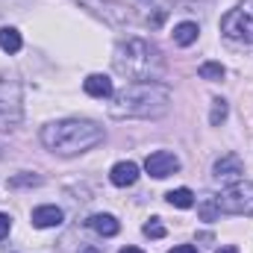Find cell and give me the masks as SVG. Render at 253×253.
<instances>
[{
  "mask_svg": "<svg viewBox=\"0 0 253 253\" xmlns=\"http://www.w3.org/2000/svg\"><path fill=\"white\" fill-rule=\"evenodd\" d=\"M171 109V91L162 83H132L112 94L109 115L124 118H162Z\"/></svg>",
  "mask_w": 253,
  "mask_h": 253,
  "instance_id": "obj_1",
  "label": "cell"
},
{
  "mask_svg": "<svg viewBox=\"0 0 253 253\" xmlns=\"http://www.w3.org/2000/svg\"><path fill=\"white\" fill-rule=\"evenodd\" d=\"M112 68L132 80V83H156L165 74V56L159 53L156 44H150L147 39H124L115 53H112Z\"/></svg>",
  "mask_w": 253,
  "mask_h": 253,
  "instance_id": "obj_2",
  "label": "cell"
},
{
  "mask_svg": "<svg viewBox=\"0 0 253 253\" xmlns=\"http://www.w3.org/2000/svg\"><path fill=\"white\" fill-rule=\"evenodd\" d=\"M103 126L85 118H68V121H56L42 129V144L56 153V156H77L85 153L91 147H97L103 141Z\"/></svg>",
  "mask_w": 253,
  "mask_h": 253,
  "instance_id": "obj_3",
  "label": "cell"
},
{
  "mask_svg": "<svg viewBox=\"0 0 253 253\" xmlns=\"http://www.w3.org/2000/svg\"><path fill=\"white\" fill-rule=\"evenodd\" d=\"M24 118V88L12 74H0V132H12Z\"/></svg>",
  "mask_w": 253,
  "mask_h": 253,
  "instance_id": "obj_4",
  "label": "cell"
},
{
  "mask_svg": "<svg viewBox=\"0 0 253 253\" xmlns=\"http://www.w3.org/2000/svg\"><path fill=\"white\" fill-rule=\"evenodd\" d=\"M218 212H227V215H248L253 218V183L248 180H239L233 186L221 191L218 197H212Z\"/></svg>",
  "mask_w": 253,
  "mask_h": 253,
  "instance_id": "obj_5",
  "label": "cell"
},
{
  "mask_svg": "<svg viewBox=\"0 0 253 253\" xmlns=\"http://www.w3.org/2000/svg\"><path fill=\"white\" fill-rule=\"evenodd\" d=\"M221 33L233 42L253 44V0H245L221 18Z\"/></svg>",
  "mask_w": 253,
  "mask_h": 253,
  "instance_id": "obj_6",
  "label": "cell"
},
{
  "mask_svg": "<svg viewBox=\"0 0 253 253\" xmlns=\"http://www.w3.org/2000/svg\"><path fill=\"white\" fill-rule=\"evenodd\" d=\"M77 3H83L94 18H100L109 27H126L129 18H132L129 6L121 3V0H77Z\"/></svg>",
  "mask_w": 253,
  "mask_h": 253,
  "instance_id": "obj_7",
  "label": "cell"
},
{
  "mask_svg": "<svg viewBox=\"0 0 253 253\" xmlns=\"http://www.w3.org/2000/svg\"><path fill=\"white\" fill-rule=\"evenodd\" d=\"M144 171L150 177H156V180H165V177H171V174L180 171V159L171 150H156V153H150L144 159Z\"/></svg>",
  "mask_w": 253,
  "mask_h": 253,
  "instance_id": "obj_8",
  "label": "cell"
},
{
  "mask_svg": "<svg viewBox=\"0 0 253 253\" xmlns=\"http://www.w3.org/2000/svg\"><path fill=\"white\" fill-rule=\"evenodd\" d=\"M215 180H221V183H239L242 180V174H245V165H242V159L236 156V153H227V156H221L218 162H215Z\"/></svg>",
  "mask_w": 253,
  "mask_h": 253,
  "instance_id": "obj_9",
  "label": "cell"
},
{
  "mask_svg": "<svg viewBox=\"0 0 253 253\" xmlns=\"http://www.w3.org/2000/svg\"><path fill=\"white\" fill-rule=\"evenodd\" d=\"M83 88H85V94H88V97H97V100H106V97H112V94H115L112 80H109L106 74H88V77H85V83H83Z\"/></svg>",
  "mask_w": 253,
  "mask_h": 253,
  "instance_id": "obj_10",
  "label": "cell"
},
{
  "mask_svg": "<svg viewBox=\"0 0 253 253\" xmlns=\"http://www.w3.org/2000/svg\"><path fill=\"white\" fill-rule=\"evenodd\" d=\"M62 221H65V215H62L59 206H36L33 209V227H39V230L59 227Z\"/></svg>",
  "mask_w": 253,
  "mask_h": 253,
  "instance_id": "obj_11",
  "label": "cell"
},
{
  "mask_svg": "<svg viewBox=\"0 0 253 253\" xmlns=\"http://www.w3.org/2000/svg\"><path fill=\"white\" fill-rule=\"evenodd\" d=\"M109 180H112V186H118V189L135 186V180H138V165H135V162H118V165H112Z\"/></svg>",
  "mask_w": 253,
  "mask_h": 253,
  "instance_id": "obj_12",
  "label": "cell"
},
{
  "mask_svg": "<svg viewBox=\"0 0 253 253\" xmlns=\"http://www.w3.org/2000/svg\"><path fill=\"white\" fill-rule=\"evenodd\" d=\"M97 236H103V239H112V236H118V230H121V224H118V218L115 215H103V212H97V215H91L88 221H85Z\"/></svg>",
  "mask_w": 253,
  "mask_h": 253,
  "instance_id": "obj_13",
  "label": "cell"
},
{
  "mask_svg": "<svg viewBox=\"0 0 253 253\" xmlns=\"http://www.w3.org/2000/svg\"><path fill=\"white\" fill-rule=\"evenodd\" d=\"M197 36H200V27L194 24V21H183V24H177L174 27V42L180 44V47H189L197 42Z\"/></svg>",
  "mask_w": 253,
  "mask_h": 253,
  "instance_id": "obj_14",
  "label": "cell"
},
{
  "mask_svg": "<svg viewBox=\"0 0 253 253\" xmlns=\"http://www.w3.org/2000/svg\"><path fill=\"white\" fill-rule=\"evenodd\" d=\"M21 44H24V39H21V33H18L15 27H3V30H0V50H6V53H18Z\"/></svg>",
  "mask_w": 253,
  "mask_h": 253,
  "instance_id": "obj_15",
  "label": "cell"
},
{
  "mask_svg": "<svg viewBox=\"0 0 253 253\" xmlns=\"http://www.w3.org/2000/svg\"><path fill=\"white\" fill-rule=\"evenodd\" d=\"M165 197H168V203L177 206V209H191V206H194V194H191L189 189H174V191H168Z\"/></svg>",
  "mask_w": 253,
  "mask_h": 253,
  "instance_id": "obj_16",
  "label": "cell"
},
{
  "mask_svg": "<svg viewBox=\"0 0 253 253\" xmlns=\"http://www.w3.org/2000/svg\"><path fill=\"white\" fill-rule=\"evenodd\" d=\"M227 115H230V106H227V100H215V106H212V115H209V124L212 126H221L227 121Z\"/></svg>",
  "mask_w": 253,
  "mask_h": 253,
  "instance_id": "obj_17",
  "label": "cell"
},
{
  "mask_svg": "<svg viewBox=\"0 0 253 253\" xmlns=\"http://www.w3.org/2000/svg\"><path fill=\"white\" fill-rule=\"evenodd\" d=\"M197 74H200L203 80H221V77H224V65L221 62H203L197 68Z\"/></svg>",
  "mask_w": 253,
  "mask_h": 253,
  "instance_id": "obj_18",
  "label": "cell"
},
{
  "mask_svg": "<svg viewBox=\"0 0 253 253\" xmlns=\"http://www.w3.org/2000/svg\"><path fill=\"white\" fill-rule=\"evenodd\" d=\"M9 186H12V189H24V186H42V177H36V174H18V177H12V180H9Z\"/></svg>",
  "mask_w": 253,
  "mask_h": 253,
  "instance_id": "obj_19",
  "label": "cell"
},
{
  "mask_svg": "<svg viewBox=\"0 0 253 253\" xmlns=\"http://www.w3.org/2000/svg\"><path fill=\"white\" fill-rule=\"evenodd\" d=\"M144 236H150V239H165V227L159 224V218H150V221L144 224Z\"/></svg>",
  "mask_w": 253,
  "mask_h": 253,
  "instance_id": "obj_20",
  "label": "cell"
},
{
  "mask_svg": "<svg viewBox=\"0 0 253 253\" xmlns=\"http://www.w3.org/2000/svg\"><path fill=\"white\" fill-rule=\"evenodd\" d=\"M218 215H221V212H218V206H215V200H206V203L200 206V218H203V221H215Z\"/></svg>",
  "mask_w": 253,
  "mask_h": 253,
  "instance_id": "obj_21",
  "label": "cell"
},
{
  "mask_svg": "<svg viewBox=\"0 0 253 253\" xmlns=\"http://www.w3.org/2000/svg\"><path fill=\"white\" fill-rule=\"evenodd\" d=\"M9 230H12V218H9V215H3V212H0V242H3V239H6V236H9Z\"/></svg>",
  "mask_w": 253,
  "mask_h": 253,
  "instance_id": "obj_22",
  "label": "cell"
},
{
  "mask_svg": "<svg viewBox=\"0 0 253 253\" xmlns=\"http://www.w3.org/2000/svg\"><path fill=\"white\" fill-rule=\"evenodd\" d=\"M171 253H197V248L194 245H180V248H174Z\"/></svg>",
  "mask_w": 253,
  "mask_h": 253,
  "instance_id": "obj_23",
  "label": "cell"
},
{
  "mask_svg": "<svg viewBox=\"0 0 253 253\" xmlns=\"http://www.w3.org/2000/svg\"><path fill=\"white\" fill-rule=\"evenodd\" d=\"M80 253H103V251H97V248H91V245H85V248H80Z\"/></svg>",
  "mask_w": 253,
  "mask_h": 253,
  "instance_id": "obj_24",
  "label": "cell"
},
{
  "mask_svg": "<svg viewBox=\"0 0 253 253\" xmlns=\"http://www.w3.org/2000/svg\"><path fill=\"white\" fill-rule=\"evenodd\" d=\"M215 253H239V248H233V245H227V248H221V251H215Z\"/></svg>",
  "mask_w": 253,
  "mask_h": 253,
  "instance_id": "obj_25",
  "label": "cell"
},
{
  "mask_svg": "<svg viewBox=\"0 0 253 253\" xmlns=\"http://www.w3.org/2000/svg\"><path fill=\"white\" fill-rule=\"evenodd\" d=\"M121 253H144V251H138V248H124Z\"/></svg>",
  "mask_w": 253,
  "mask_h": 253,
  "instance_id": "obj_26",
  "label": "cell"
}]
</instances>
